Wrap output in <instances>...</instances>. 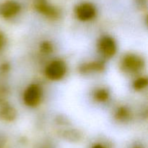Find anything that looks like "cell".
I'll list each match as a JSON object with an SVG mask.
<instances>
[{
	"mask_svg": "<svg viewBox=\"0 0 148 148\" xmlns=\"http://www.w3.org/2000/svg\"><path fill=\"white\" fill-rule=\"evenodd\" d=\"M6 43V39L4 33L0 30V51L3 49Z\"/></svg>",
	"mask_w": 148,
	"mask_h": 148,
	"instance_id": "cell-14",
	"label": "cell"
},
{
	"mask_svg": "<svg viewBox=\"0 0 148 148\" xmlns=\"http://www.w3.org/2000/svg\"><path fill=\"white\" fill-rule=\"evenodd\" d=\"M134 148H142V147H140V146H135Z\"/></svg>",
	"mask_w": 148,
	"mask_h": 148,
	"instance_id": "cell-16",
	"label": "cell"
},
{
	"mask_svg": "<svg viewBox=\"0 0 148 148\" xmlns=\"http://www.w3.org/2000/svg\"><path fill=\"white\" fill-rule=\"evenodd\" d=\"M93 98L98 102H105L109 99V92L106 89L99 88L94 91Z\"/></svg>",
	"mask_w": 148,
	"mask_h": 148,
	"instance_id": "cell-10",
	"label": "cell"
},
{
	"mask_svg": "<svg viewBox=\"0 0 148 148\" xmlns=\"http://www.w3.org/2000/svg\"><path fill=\"white\" fill-rule=\"evenodd\" d=\"M92 148H106V147L104 146H103L102 145H101V144H96V145H93Z\"/></svg>",
	"mask_w": 148,
	"mask_h": 148,
	"instance_id": "cell-15",
	"label": "cell"
},
{
	"mask_svg": "<svg viewBox=\"0 0 148 148\" xmlns=\"http://www.w3.org/2000/svg\"><path fill=\"white\" fill-rule=\"evenodd\" d=\"M75 12L78 20L82 22H87L95 18L97 10L94 4L85 1L80 3L77 6Z\"/></svg>",
	"mask_w": 148,
	"mask_h": 148,
	"instance_id": "cell-4",
	"label": "cell"
},
{
	"mask_svg": "<svg viewBox=\"0 0 148 148\" xmlns=\"http://www.w3.org/2000/svg\"><path fill=\"white\" fill-rule=\"evenodd\" d=\"M98 46L101 55L106 58L112 57L116 53V43L110 36H103L98 41Z\"/></svg>",
	"mask_w": 148,
	"mask_h": 148,
	"instance_id": "cell-5",
	"label": "cell"
},
{
	"mask_svg": "<svg viewBox=\"0 0 148 148\" xmlns=\"http://www.w3.org/2000/svg\"><path fill=\"white\" fill-rule=\"evenodd\" d=\"M40 49L43 53L44 54H49L52 52L53 51V45L49 41H43L40 44Z\"/></svg>",
	"mask_w": 148,
	"mask_h": 148,
	"instance_id": "cell-13",
	"label": "cell"
},
{
	"mask_svg": "<svg viewBox=\"0 0 148 148\" xmlns=\"http://www.w3.org/2000/svg\"><path fill=\"white\" fill-rule=\"evenodd\" d=\"M148 81L147 78L145 77H140V78H137L133 83V87L136 91H141L146 88L147 86Z\"/></svg>",
	"mask_w": 148,
	"mask_h": 148,
	"instance_id": "cell-12",
	"label": "cell"
},
{
	"mask_svg": "<svg viewBox=\"0 0 148 148\" xmlns=\"http://www.w3.org/2000/svg\"><path fill=\"white\" fill-rule=\"evenodd\" d=\"M42 94L41 88L38 84H30L23 93V101L28 107H36L41 101Z\"/></svg>",
	"mask_w": 148,
	"mask_h": 148,
	"instance_id": "cell-3",
	"label": "cell"
},
{
	"mask_svg": "<svg viewBox=\"0 0 148 148\" xmlns=\"http://www.w3.org/2000/svg\"><path fill=\"white\" fill-rule=\"evenodd\" d=\"M34 7L38 12L49 19L55 20L59 17V10L49 4L46 0H35Z\"/></svg>",
	"mask_w": 148,
	"mask_h": 148,
	"instance_id": "cell-7",
	"label": "cell"
},
{
	"mask_svg": "<svg viewBox=\"0 0 148 148\" xmlns=\"http://www.w3.org/2000/svg\"><path fill=\"white\" fill-rule=\"evenodd\" d=\"M145 62L139 55L133 53H129L124 55L121 61V68L125 73L134 74L143 69Z\"/></svg>",
	"mask_w": 148,
	"mask_h": 148,
	"instance_id": "cell-1",
	"label": "cell"
},
{
	"mask_svg": "<svg viewBox=\"0 0 148 148\" xmlns=\"http://www.w3.org/2000/svg\"><path fill=\"white\" fill-rule=\"evenodd\" d=\"M130 117V112L128 108L121 106L116 110L115 113V118L119 121H125Z\"/></svg>",
	"mask_w": 148,
	"mask_h": 148,
	"instance_id": "cell-11",
	"label": "cell"
},
{
	"mask_svg": "<svg viewBox=\"0 0 148 148\" xmlns=\"http://www.w3.org/2000/svg\"><path fill=\"white\" fill-rule=\"evenodd\" d=\"M67 71L66 63L62 59H54L45 68V75L51 81H59L65 76Z\"/></svg>",
	"mask_w": 148,
	"mask_h": 148,
	"instance_id": "cell-2",
	"label": "cell"
},
{
	"mask_svg": "<svg viewBox=\"0 0 148 148\" xmlns=\"http://www.w3.org/2000/svg\"><path fill=\"white\" fill-rule=\"evenodd\" d=\"M104 68H105V65L103 62L101 61H94V62L82 64L79 68V72L83 74L92 72H101Z\"/></svg>",
	"mask_w": 148,
	"mask_h": 148,
	"instance_id": "cell-9",
	"label": "cell"
},
{
	"mask_svg": "<svg viewBox=\"0 0 148 148\" xmlns=\"http://www.w3.org/2000/svg\"><path fill=\"white\" fill-rule=\"evenodd\" d=\"M17 118L15 108L5 100L0 98V120L4 122L14 121Z\"/></svg>",
	"mask_w": 148,
	"mask_h": 148,
	"instance_id": "cell-8",
	"label": "cell"
},
{
	"mask_svg": "<svg viewBox=\"0 0 148 148\" xmlns=\"http://www.w3.org/2000/svg\"><path fill=\"white\" fill-rule=\"evenodd\" d=\"M21 11V5L15 0H7L0 4V16L10 19L15 17Z\"/></svg>",
	"mask_w": 148,
	"mask_h": 148,
	"instance_id": "cell-6",
	"label": "cell"
}]
</instances>
